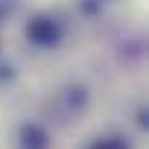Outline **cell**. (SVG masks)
Instances as JSON below:
<instances>
[{
	"mask_svg": "<svg viewBox=\"0 0 149 149\" xmlns=\"http://www.w3.org/2000/svg\"><path fill=\"white\" fill-rule=\"evenodd\" d=\"M91 149H129V146L120 137H100V140L91 143Z\"/></svg>",
	"mask_w": 149,
	"mask_h": 149,
	"instance_id": "cell-2",
	"label": "cell"
},
{
	"mask_svg": "<svg viewBox=\"0 0 149 149\" xmlns=\"http://www.w3.org/2000/svg\"><path fill=\"white\" fill-rule=\"evenodd\" d=\"M58 35H61L58 21H53V18H47V15L32 18L29 26H26V38H29L32 44H38V47H53V44L58 41Z\"/></svg>",
	"mask_w": 149,
	"mask_h": 149,
	"instance_id": "cell-1",
	"label": "cell"
}]
</instances>
